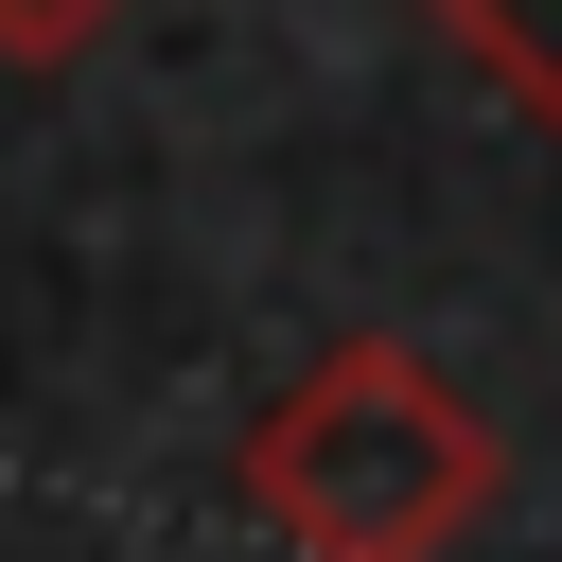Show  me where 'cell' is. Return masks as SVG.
<instances>
[{
    "instance_id": "1",
    "label": "cell",
    "mask_w": 562,
    "mask_h": 562,
    "mask_svg": "<svg viewBox=\"0 0 562 562\" xmlns=\"http://www.w3.org/2000/svg\"><path fill=\"white\" fill-rule=\"evenodd\" d=\"M228 492H246L299 562H439V544L492 527L509 457H492V422H474L457 369H422L404 334H334V351L246 422Z\"/></svg>"
},
{
    "instance_id": "2",
    "label": "cell",
    "mask_w": 562,
    "mask_h": 562,
    "mask_svg": "<svg viewBox=\"0 0 562 562\" xmlns=\"http://www.w3.org/2000/svg\"><path fill=\"white\" fill-rule=\"evenodd\" d=\"M422 18H439V35H457V53L562 140V0H422Z\"/></svg>"
},
{
    "instance_id": "3",
    "label": "cell",
    "mask_w": 562,
    "mask_h": 562,
    "mask_svg": "<svg viewBox=\"0 0 562 562\" xmlns=\"http://www.w3.org/2000/svg\"><path fill=\"white\" fill-rule=\"evenodd\" d=\"M105 18H123V0H0V70H70Z\"/></svg>"
}]
</instances>
